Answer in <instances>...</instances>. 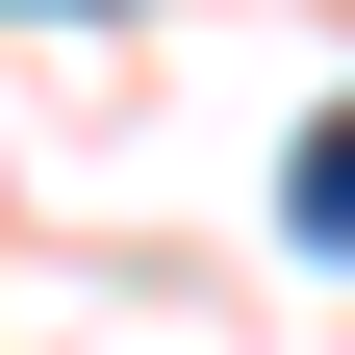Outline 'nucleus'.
Wrapping results in <instances>:
<instances>
[{"instance_id": "obj_1", "label": "nucleus", "mask_w": 355, "mask_h": 355, "mask_svg": "<svg viewBox=\"0 0 355 355\" xmlns=\"http://www.w3.org/2000/svg\"><path fill=\"white\" fill-rule=\"evenodd\" d=\"M304 229H330V254H355V127H330V153H304Z\"/></svg>"}]
</instances>
